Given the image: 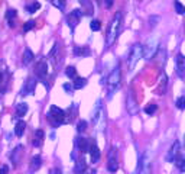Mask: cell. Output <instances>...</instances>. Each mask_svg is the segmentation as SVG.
<instances>
[{
    "label": "cell",
    "mask_w": 185,
    "mask_h": 174,
    "mask_svg": "<svg viewBox=\"0 0 185 174\" xmlns=\"http://www.w3.org/2000/svg\"><path fill=\"white\" fill-rule=\"evenodd\" d=\"M48 119L52 122L54 126H59L62 123H67L69 119L67 118L65 112L62 109H59L58 106H51L49 113H48Z\"/></svg>",
    "instance_id": "2"
},
{
    "label": "cell",
    "mask_w": 185,
    "mask_h": 174,
    "mask_svg": "<svg viewBox=\"0 0 185 174\" xmlns=\"http://www.w3.org/2000/svg\"><path fill=\"white\" fill-rule=\"evenodd\" d=\"M107 168L109 171L111 173H116L119 168V164H117V150L116 147H111L110 152H109V164H107Z\"/></svg>",
    "instance_id": "9"
},
{
    "label": "cell",
    "mask_w": 185,
    "mask_h": 174,
    "mask_svg": "<svg viewBox=\"0 0 185 174\" xmlns=\"http://www.w3.org/2000/svg\"><path fill=\"white\" fill-rule=\"evenodd\" d=\"M28 112V104L26 103H19L16 106V118L25 116V113Z\"/></svg>",
    "instance_id": "21"
},
{
    "label": "cell",
    "mask_w": 185,
    "mask_h": 174,
    "mask_svg": "<svg viewBox=\"0 0 185 174\" xmlns=\"http://www.w3.org/2000/svg\"><path fill=\"white\" fill-rule=\"evenodd\" d=\"M176 107H178V109H181V110L185 107V96L178 97V100H176Z\"/></svg>",
    "instance_id": "36"
},
{
    "label": "cell",
    "mask_w": 185,
    "mask_h": 174,
    "mask_svg": "<svg viewBox=\"0 0 185 174\" xmlns=\"http://www.w3.org/2000/svg\"><path fill=\"white\" fill-rule=\"evenodd\" d=\"M52 4L55 7H58L59 10H64L65 9V0H52Z\"/></svg>",
    "instance_id": "31"
},
{
    "label": "cell",
    "mask_w": 185,
    "mask_h": 174,
    "mask_svg": "<svg viewBox=\"0 0 185 174\" xmlns=\"http://www.w3.org/2000/svg\"><path fill=\"white\" fill-rule=\"evenodd\" d=\"M32 28H35V20H28V22L23 25V32H29Z\"/></svg>",
    "instance_id": "32"
},
{
    "label": "cell",
    "mask_w": 185,
    "mask_h": 174,
    "mask_svg": "<svg viewBox=\"0 0 185 174\" xmlns=\"http://www.w3.org/2000/svg\"><path fill=\"white\" fill-rule=\"evenodd\" d=\"M85 168H87V164H85L84 160H80V161L75 164V173L77 174H83L85 171Z\"/></svg>",
    "instance_id": "24"
},
{
    "label": "cell",
    "mask_w": 185,
    "mask_h": 174,
    "mask_svg": "<svg viewBox=\"0 0 185 174\" xmlns=\"http://www.w3.org/2000/svg\"><path fill=\"white\" fill-rule=\"evenodd\" d=\"M107 87H109V93L107 97L111 99V96L114 94V91L120 87V65H116V68L111 71V74L107 78Z\"/></svg>",
    "instance_id": "3"
},
{
    "label": "cell",
    "mask_w": 185,
    "mask_h": 174,
    "mask_svg": "<svg viewBox=\"0 0 185 174\" xmlns=\"http://www.w3.org/2000/svg\"><path fill=\"white\" fill-rule=\"evenodd\" d=\"M175 10H176V13L178 15H184L185 13V7H184V4L181 3V1H175Z\"/></svg>",
    "instance_id": "29"
},
{
    "label": "cell",
    "mask_w": 185,
    "mask_h": 174,
    "mask_svg": "<svg viewBox=\"0 0 185 174\" xmlns=\"http://www.w3.org/2000/svg\"><path fill=\"white\" fill-rule=\"evenodd\" d=\"M65 74H67V77H69V78H74V77H75V74H77V70L74 68V67H67Z\"/></svg>",
    "instance_id": "34"
},
{
    "label": "cell",
    "mask_w": 185,
    "mask_h": 174,
    "mask_svg": "<svg viewBox=\"0 0 185 174\" xmlns=\"http://www.w3.org/2000/svg\"><path fill=\"white\" fill-rule=\"evenodd\" d=\"M36 74H38V77H41V78H45V77L48 75V65H46L45 61H39V63L36 64Z\"/></svg>",
    "instance_id": "13"
},
{
    "label": "cell",
    "mask_w": 185,
    "mask_h": 174,
    "mask_svg": "<svg viewBox=\"0 0 185 174\" xmlns=\"http://www.w3.org/2000/svg\"><path fill=\"white\" fill-rule=\"evenodd\" d=\"M143 57V45H140V44H135L133 47H132V50H130V54H129V58H127V61H129V68L133 70L136 67V64L139 63V60Z\"/></svg>",
    "instance_id": "4"
},
{
    "label": "cell",
    "mask_w": 185,
    "mask_h": 174,
    "mask_svg": "<svg viewBox=\"0 0 185 174\" xmlns=\"http://www.w3.org/2000/svg\"><path fill=\"white\" fill-rule=\"evenodd\" d=\"M184 71H185V57L182 54H178L176 55V73H178V75L181 78L184 77Z\"/></svg>",
    "instance_id": "12"
},
{
    "label": "cell",
    "mask_w": 185,
    "mask_h": 174,
    "mask_svg": "<svg viewBox=\"0 0 185 174\" xmlns=\"http://www.w3.org/2000/svg\"><path fill=\"white\" fill-rule=\"evenodd\" d=\"M136 174H151V157L146 151L142 152V155L139 157Z\"/></svg>",
    "instance_id": "5"
},
{
    "label": "cell",
    "mask_w": 185,
    "mask_h": 174,
    "mask_svg": "<svg viewBox=\"0 0 185 174\" xmlns=\"http://www.w3.org/2000/svg\"><path fill=\"white\" fill-rule=\"evenodd\" d=\"M90 28H91V31H94V32L100 31V29H101L100 20H91V23H90Z\"/></svg>",
    "instance_id": "30"
},
{
    "label": "cell",
    "mask_w": 185,
    "mask_h": 174,
    "mask_svg": "<svg viewBox=\"0 0 185 174\" xmlns=\"http://www.w3.org/2000/svg\"><path fill=\"white\" fill-rule=\"evenodd\" d=\"M121 19H123V15L120 12H117L113 17V20L109 26V31H107V36H106V45L107 47H111L116 42L119 34H120V28H121Z\"/></svg>",
    "instance_id": "1"
},
{
    "label": "cell",
    "mask_w": 185,
    "mask_h": 174,
    "mask_svg": "<svg viewBox=\"0 0 185 174\" xmlns=\"http://www.w3.org/2000/svg\"><path fill=\"white\" fill-rule=\"evenodd\" d=\"M36 88V80L35 78H28V81L23 84L22 90H20V94L22 96H28V94H32Z\"/></svg>",
    "instance_id": "10"
},
{
    "label": "cell",
    "mask_w": 185,
    "mask_h": 174,
    "mask_svg": "<svg viewBox=\"0 0 185 174\" xmlns=\"http://www.w3.org/2000/svg\"><path fill=\"white\" fill-rule=\"evenodd\" d=\"M158 51V38H151L148 39L146 45L143 47V57L146 60H152L155 57V54Z\"/></svg>",
    "instance_id": "6"
},
{
    "label": "cell",
    "mask_w": 185,
    "mask_h": 174,
    "mask_svg": "<svg viewBox=\"0 0 185 174\" xmlns=\"http://www.w3.org/2000/svg\"><path fill=\"white\" fill-rule=\"evenodd\" d=\"M104 1H106V6H107V7H111V6H113V0H104Z\"/></svg>",
    "instance_id": "40"
},
{
    "label": "cell",
    "mask_w": 185,
    "mask_h": 174,
    "mask_svg": "<svg viewBox=\"0 0 185 174\" xmlns=\"http://www.w3.org/2000/svg\"><path fill=\"white\" fill-rule=\"evenodd\" d=\"M77 147H78V150L85 154V152H88V148H90V145H88V141L85 138H78L77 139Z\"/></svg>",
    "instance_id": "17"
},
{
    "label": "cell",
    "mask_w": 185,
    "mask_h": 174,
    "mask_svg": "<svg viewBox=\"0 0 185 174\" xmlns=\"http://www.w3.org/2000/svg\"><path fill=\"white\" fill-rule=\"evenodd\" d=\"M7 171H9V167H7V165H3V167L0 168V174H7Z\"/></svg>",
    "instance_id": "38"
},
{
    "label": "cell",
    "mask_w": 185,
    "mask_h": 174,
    "mask_svg": "<svg viewBox=\"0 0 185 174\" xmlns=\"http://www.w3.org/2000/svg\"><path fill=\"white\" fill-rule=\"evenodd\" d=\"M179 150H181V144H179L178 141H175V142H174V145L169 148L168 155H166V160H168V161H174V160H175V157L179 154Z\"/></svg>",
    "instance_id": "11"
},
{
    "label": "cell",
    "mask_w": 185,
    "mask_h": 174,
    "mask_svg": "<svg viewBox=\"0 0 185 174\" xmlns=\"http://www.w3.org/2000/svg\"><path fill=\"white\" fill-rule=\"evenodd\" d=\"M127 112H129L130 115H136V112H137L136 100L132 93H129V96H127Z\"/></svg>",
    "instance_id": "14"
},
{
    "label": "cell",
    "mask_w": 185,
    "mask_h": 174,
    "mask_svg": "<svg viewBox=\"0 0 185 174\" xmlns=\"http://www.w3.org/2000/svg\"><path fill=\"white\" fill-rule=\"evenodd\" d=\"M74 54L77 55V57H88V55H91V50L88 48V47H75L74 48Z\"/></svg>",
    "instance_id": "16"
},
{
    "label": "cell",
    "mask_w": 185,
    "mask_h": 174,
    "mask_svg": "<svg viewBox=\"0 0 185 174\" xmlns=\"http://www.w3.org/2000/svg\"><path fill=\"white\" fill-rule=\"evenodd\" d=\"M42 165V160L39 155H35L32 160H31V171H36L39 170V167Z\"/></svg>",
    "instance_id": "18"
},
{
    "label": "cell",
    "mask_w": 185,
    "mask_h": 174,
    "mask_svg": "<svg viewBox=\"0 0 185 174\" xmlns=\"http://www.w3.org/2000/svg\"><path fill=\"white\" fill-rule=\"evenodd\" d=\"M1 80H3V74L0 73V83H1Z\"/></svg>",
    "instance_id": "42"
},
{
    "label": "cell",
    "mask_w": 185,
    "mask_h": 174,
    "mask_svg": "<svg viewBox=\"0 0 185 174\" xmlns=\"http://www.w3.org/2000/svg\"><path fill=\"white\" fill-rule=\"evenodd\" d=\"M88 151H90V154H91V162H97V161L100 160V150H99V147H97L96 144L90 145Z\"/></svg>",
    "instance_id": "15"
},
{
    "label": "cell",
    "mask_w": 185,
    "mask_h": 174,
    "mask_svg": "<svg viewBox=\"0 0 185 174\" xmlns=\"http://www.w3.org/2000/svg\"><path fill=\"white\" fill-rule=\"evenodd\" d=\"M85 129H87V122L85 121H80L77 123V131L78 132H84Z\"/></svg>",
    "instance_id": "35"
},
{
    "label": "cell",
    "mask_w": 185,
    "mask_h": 174,
    "mask_svg": "<svg viewBox=\"0 0 185 174\" xmlns=\"http://www.w3.org/2000/svg\"><path fill=\"white\" fill-rule=\"evenodd\" d=\"M81 17H83V12L80 10V9H74L67 17V22H68V26L74 31L75 29V26L80 23V20H81Z\"/></svg>",
    "instance_id": "8"
},
{
    "label": "cell",
    "mask_w": 185,
    "mask_h": 174,
    "mask_svg": "<svg viewBox=\"0 0 185 174\" xmlns=\"http://www.w3.org/2000/svg\"><path fill=\"white\" fill-rule=\"evenodd\" d=\"M93 123L97 126L99 131H101L104 128V110L101 107L100 102H97V107H96V110L93 113Z\"/></svg>",
    "instance_id": "7"
},
{
    "label": "cell",
    "mask_w": 185,
    "mask_h": 174,
    "mask_svg": "<svg viewBox=\"0 0 185 174\" xmlns=\"http://www.w3.org/2000/svg\"><path fill=\"white\" fill-rule=\"evenodd\" d=\"M39 7H41V3H39V1H34V3H31L26 9H28V12H29V13H35Z\"/></svg>",
    "instance_id": "28"
},
{
    "label": "cell",
    "mask_w": 185,
    "mask_h": 174,
    "mask_svg": "<svg viewBox=\"0 0 185 174\" xmlns=\"http://www.w3.org/2000/svg\"><path fill=\"white\" fill-rule=\"evenodd\" d=\"M156 110H158V104L155 103H149L145 107V113H148V115H153Z\"/></svg>",
    "instance_id": "27"
},
{
    "label": "cell",
    "mask_w": 185,
    "mask_h": 174,
    "mask_svg": "<svg viewBox=\"0 0 185 174\" xmlns=\"http://www.w3.org/2000/svg\"><path fill=\"white\" fill-rule=\"evenodd\" d=\"M25 128H26V123L23 121H19L16 123V126H15V134H16V137H22L23 135V132H25Z\"/></svg>",
    "instance_id": "20"
},
{
    "label": "cell",
    "mask_w": 185,
    "mask_h": 174,
    "mask_svg": "<svg viewBox=\"0 0 185 174\" xmlns=\"http://www.w3.org/2000/svg\"><path fill=\"white\" fill-rule=\"evenodd\" d=\"M6 17H7V20H9V25L13 28V26H15V23H13V20H12V19H15V17H16V10H15V9H9V10H7V13H6Z\"/></svg>",
    "instance_id": "25"
},
{
    "label": "cell",
    "mask_w": 185,
    "mask_h": 174,
    "mask_svg": "<svg viewBox=\"0 0 185 174\" xmlns=\"http://www.w3.org/2000/svg\"><path fill=\"white\" fill-rule=\"evenodd\" d=\"M34 58H35L34 52L31 51L29 48H26V50H25V54H23V64H31V63L34 61Z\"/></svg>",
    "instance_id": "22"
},
{
    "label": "cell",
    "mask_w": 185,
    "mask_h": 174,
    "mask_svg": "<svg viewBox=\"0 0 185 174\" xmlns=\"http://www.w3.org/2000/svg\"><path fill=\"white\" fill-rule=\"evenodd\" d=\"M35 137H36V141H34V145H36V147H39L41 144H42V139H44V137H45V134H44V131L42 129H38L36 132H35Z\"/></svg>",
    "instance_id": "23"
},
{
    "label": "cell",
    "mask_w": 185,
    "mask_h": 174,
    "mask_svg": "<svg viewBox=\"0 0 185 174\" xmlns=\"http://www.w3.org/2000/svg\"><path fill=\"white\" fill-rule=\"evenodd\" d=\"M55 174H61V170H55Z\"/></svg>",
    "instance_id": "41"
},
{
    "label": "cell",
    "mask_w": 185,
    "mask_h": 174,
    "mask_svg": "<svg viewBox=\"0 0 185 174\" xmlns=\"http://www.w3.org/2000/svg\"><path fill=\"white\" fill-rule=\"evenodd\" d=\"M174 162L176 164V167L179 168V171L181 173H184L185 171V158L181 154H178V155L175 157V160H174Z\"/></svg>",
    "instance_id": "19"
},
{
    "label": "cell",
    "mask_w": 185,
    "mask_h": 174,
    "mask_svg": "<svg viewBox=\"0 0 185 174\" xmlns=\"http://www.w3.org/2000/svg\"><path fill=\"white\" fill-rule=\"evenodd\" d=\"M64 90H67V91H72V86H69V84H64Z\"/></svg>",
    "instance_id": "39"
},
{
    "label": "cell",
    "mask_w": 185,
    "mask_h": 174,
    "mask_svg": "<svg viewBox=\"0 0 185 174\" xmlns=\"http://www.w3.org/2000/svg\"><path fill=\"white\" fill-rule=\"evenodd\" d=\"M78 1H80L83 6H85V7H88V9H90V0H78Z\"/></svg>",
    "instance_id": "37"
},
{
    "label": "cell",
    "mask_w": 185,
    "mask_h": 174,
    "mask_svg": "<svg viewBox=\"0 0 185 174\" xmlns=\"http://www.w3.org/2000/svg\"><path fill=\"white\" fill-rule=\"evenodd\" d=\"M20 150H22V147H16V148H15V151L12 152V155H10V160H12L13 162H17V155L20 154Z\"/></svg>",
    "instance_id": "33"
},
{
    "label": "cell",
    "mask_w": 185,
    "mask_h": 174,
    "mask_svg": "<svg viewBox=\"0 0 185 174\" xmlns=\"http://www.w3.org/2000/svg\"><path fill=\"white\" fill-rule=\"evenodd\" d=\"M85 84H87V78L78 77V78L75 80V83H74V88H75V90H80V88H83Z\"/></svg>",
    "instance_id": "26"
}]
</instances>
